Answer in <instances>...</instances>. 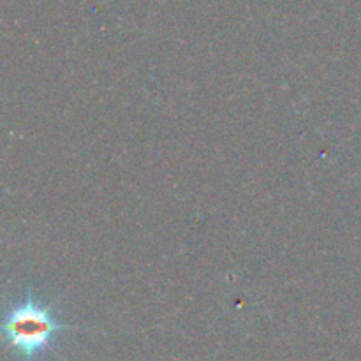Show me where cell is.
I'll list each match as a JSON object with an SVG mask.
<instances>
[{"label": "cell", "instance_id": "6da1fadb", "mask_svg": "<svg viewBox=\"0 0 361 361\" xmlns=\"http://www.w3.org/2000/svg\"><path fill=\"white\" fill-rule=\"evenodd\" d=\"M67 330H74V326L60 323L55 309L39 302L30 293L7 310L2 323L7 348L14 349L23 361H35L53 351L55 337Z\"/></svg>", "mask_w": 361, "mask_h": 361}]
</instances>
